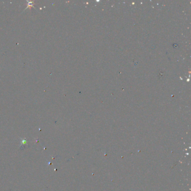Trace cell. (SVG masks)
I'll use <instances>...</instances> for the list:
<instances>
[{"mask_svg":"<svg viewBox=\"0 0 191 191\" xmlns=\"http://www.w3.org/2000/svg\"><path fill=\"white\" fill-rule=\"evenodd\" d=\"M27 143V140L26 139H21V146H23V145H25Z\"/></svg>","mask_w":191,"mask_h":191,"instance_id":"obj_1","label":"cell"}]
</instances>
